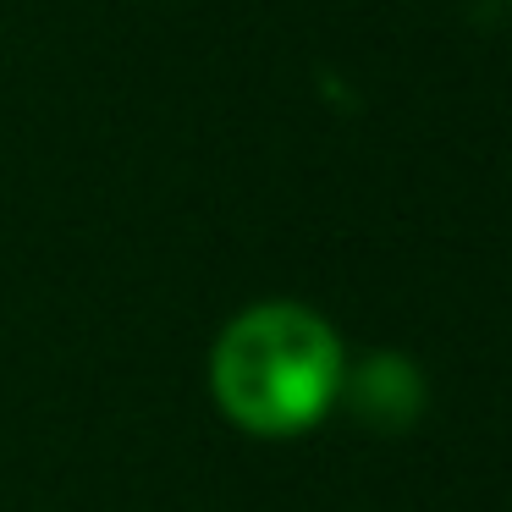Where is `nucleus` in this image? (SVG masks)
<instances>
[{
    "instance_id": "obj_1",
    "label": "nucleus",
    "mask_w": 512,
    "mask_h": 512,
    "mask_svg": "<svg viewBox=\"0 0 512 512\" xmlns=\"http://www.w3.org/2000/svg\"><path fill=\"white\" fill-rule=\"evenodd\" d=\"M347 347L320 309L265 298L221 325L210 347V397L243 435L292 441L342 397Z\"/></svg>"
},
{
    "instance_id": "obj_2",
    "label": "nucleus",
    "mask_w": 512,
    "mask_h": 512,
    "mask_svg": "<svg viewBox=\"0 0 512 512\" xmlns=\"http://www.w3.org/2000/svg\"><path fill=\"white\" fill-rule=\"evenodd\" d=\"M336 408H347L375 435H408L424 419V408H430V380H424V369L408 353L375 347L364 358H347Z\"/></svg>"
}]
</instances>
